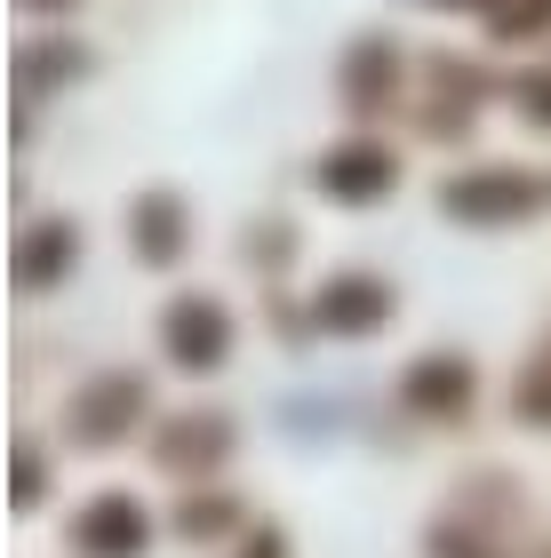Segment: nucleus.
Listing matches in <instances>:
<instances>
[{"instance_id": "4", "label": "nucleus", "mask_w": 551, "mask_h": 558, "mask_svg": "<svg viewBox=\"0 0 551 558\" xmlns=\"http://www.w3.org/2000/svg\"><path fill=\"white\" fill-rule=\"evenodd\" d=\"M64 264H72V232H64V223H48V232H33V240H24L16 279H24V288H40V279H57Z\"/></svg>"}, {"instance_id": "8", "label": "nucleus", "mask_w": 551, "mask_h": 558, "mask_svg": "<svg viewBox=\"0 0 551 558\" xmlns=\"http://www.w3.org/2000/svg\"><path fill=\"white\" fill-rule=\"evenodd\" d=\"M416 399H423V408H456V399H464V367L456 360H423Z\"/></svg>"}, {"instance_id": "7", "label": "nucleus", "mask_w": 551, "mask_h": 558, "mask_svg": "<svg viewBox=\"0 0 551 558\" xmlns=\"http://www.w3.org/2000/svg\"><path fill=\"white\" fill-rule=\"evenodd\" d=\"M328 319H336V327H375V319H384V288L336 279V288H328Z\"/></svg>"}, {"instance_id": "2", "label": "nucleus", "mask_w": 551, "mask_h": 558, "mask_svg": "<svg viewBox=\"0 0 551 558\" xmlns=\"http://www.w3.org/2000/svg\"><path fill=\"white\" fill-rule=\"evenodd\" d=\"M81 550H88V558H136V550H144L136 502H96V511L81 519Z\"/></svg>"}, {"instance_id": "5", "label": "nucleus", "mask_w": 551, "mask_h": 558, "mask_svg": "<svg viewBox=\"0 0 551 558\" xmlns=\"http://www.w3.org/2000/svg\"><path fill=\"white\" fill-rule=\"evenodd\" d=\"M519 199H528V192H519L512 175H488V184H447V208H456V216H512Z\"/></svg>"}, {"instance_id": "3", "label": "nucleus", "mask_w": 551, "mask_h": 558, "mask_svg": "<svg viewBox=\"0 0 551 558\" xmlns=\"http://www.w3.org/2000/svg\"><path fill=\"white\" fill-rule=\"evenodd\" d=\"M168 343H177V360H192V367H208L216 360V343H224V319H216V303H177L168 312Z\"/></svg>"}, {"instance_id": "9", "label": "nucleus", "mask_w": 551, "mask_h": 558, "mask_svg": "<svg viewBox=\"0 0 551 558\" xmlns=\"http://www.w3.org/2000/svg\"><path fill=\"white\" fill-rule=\"evenodd\" d=\"M57 9H64V0H57Z\"/></svg>"}, {"instance_id": "6", "label": "nucleus", "mask_w": 551, "mask_h": 558, "mask_svg": "<svg viewBox=\"0 0 551 558\" xmlns=\"http://www.w3.org/2000/svg\"><path fill=\"white\" fill-rule=\"evenodd\" d=\"M136 232H144V256H177V247H184V216H177V199H144V208H136Z\"/></svg>"}, {"instance_id": "1", "label": "nucleus", "mask_w": 551, "mask_h": 558, "mask_svg": "<svg viewBox=\"0 0 551 558\" xmlns=\"http://www.w3.org/2000/svg\"><path fill=\"white\" fill-rule=\"evenodd\" d=\"M320 175H328V192H336V199H384V192H392V151H375V144H344Z\"/></svg>"}]
</instances>
